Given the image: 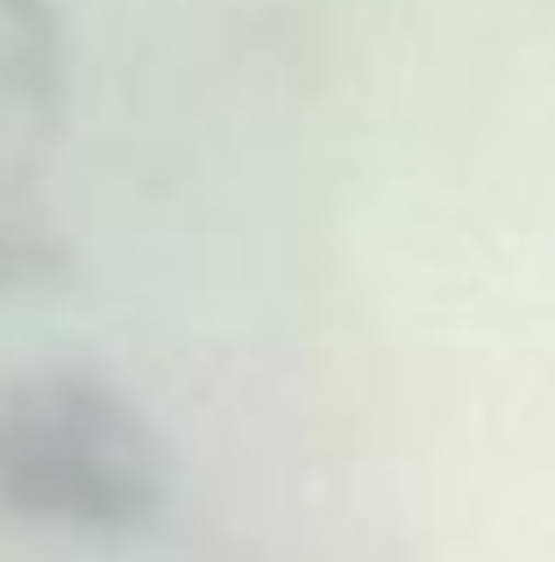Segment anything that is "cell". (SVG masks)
<instances>
[{
	"label": "cell",
	"instance_id": "6da1fadb",
	"mask_svg": "<svg viewBox=\"0 0 555 562\" xmlns=\"http://www.w3.org/2000/svg\"><path fill=\"white\" fill-rule=\"evenodd\" d=\"M0 506L36 527L136 535L165 506V449L107 378L22 371L0 384Z\"/></svg>",
	"mask_w": 555,
	"mask_h": 562
}]
</instances>
